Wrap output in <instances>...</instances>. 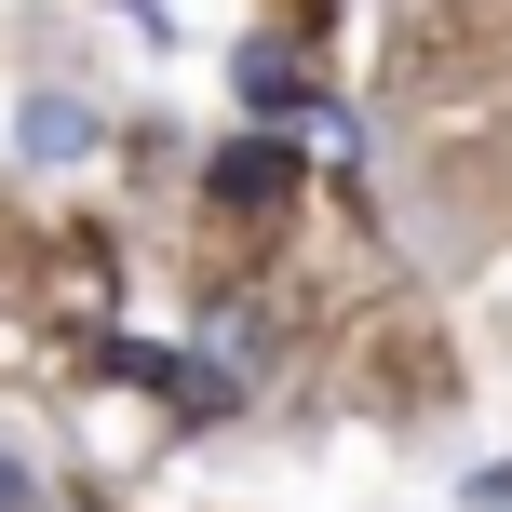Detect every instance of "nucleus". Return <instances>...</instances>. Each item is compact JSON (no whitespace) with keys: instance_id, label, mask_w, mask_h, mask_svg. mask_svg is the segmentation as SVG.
Here are the masks:
<instances>
[{"instance_id":"1","label":"nucleus","mask_w":512,"mask_h":512,"mask_svg":"<svg viewBox=\"0 0 512 512\" xmlns=\"http://www.w3.org/2000/svg\"><path fill=\"white\" fill-rule=\"evenodd\" d=\"M27 162H81V149H95V108H81V95H27Z\"/></svg>"},{"instance_id":"2","label":"nucleus","mask_w":512,"mask_h":512,"mask_svg":"<svg viewBox=\"0 0 512 512\" xmlns=\"http://www.w3.org/2000/svg\"><path fill=\"white\" fill-rule=\"evenodd\" d=\"M270 189H283V149H270V135H243V149L216 162V203H270Z\"/></svg>"},{"instance_id":"3","label":"nucleus","mask_w":512,"mask_h":512,"mask_svg":"<svg viewBox=\"0 0 512 512\" xmlns=\"http://www.w3.org/2000/svg\"><path fill=\"white\" fill-rule=\"evenodd\" d=\"M243 108H297V68H283V41H243Z\"/></svg>"},{"instance_id":"4","label":"nucleus","mask_w":512,"mask_h":512,"mask_svg":"<svg viewBox=\"0 0 512 512\" xmlns=\"http://www.w3.org/2000/svg\"><path fill=\"white\" fill-rule=\"evenodd\" d=\"M14 499H27V472H14V459H0V512H14Z\"/></svg>"}]
</instances>
